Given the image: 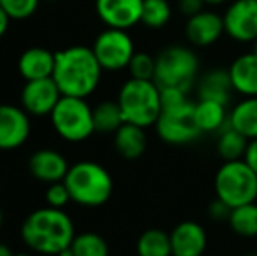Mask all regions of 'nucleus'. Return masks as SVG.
Here are the masks:
<instances>
[{
  "mask_svg": "<svg viewBox=\"0 0 257 256\" xmlns=\"http://www.w3.org/2000/svg\"><path fill=\"white\" fill-rule=\"evenodd\" d=\"M102 72V65L91 48L70 46L54 53L53 79L65 97L88 99L98 88Z\"/></svg>",
  "mask_w": 257,
  "mask_h": 256,
  "instance_id": "nucleus-1",
  "label": "nucleus"
},
{
  "mask_svg": "<svg viewBox=\"0 0 257 256\" xmlns=\"http://www.w3.org/2000/svg\"><path fill=\"white\" fill-rule=\"evenodd\" d=\"M74 223L63 209L42 207L30 212L21 225V239L35 253L58 256L72 246Z\"/></svg>",
  "mask_w": 257,
  "mask_h": 256,
  "instance_id": "nucleus-2",
  "label": "nucleus"
},
{
  "mask_svg": "<svg viewBox=\"0 0 257 256\" xmlns=\"http://www.w3.org/2000/svg\"><path fill=\"white\" fill-rule=\"evenodd\" d=\"M63 183L72 202L82 207H100L107 204L114 192V181L107 168L89 160L70 165Z\"/></svg>",
  "mask_w": 257,
  "mask_h": 256,
  "instance_id": "nucleus-3",
  "label": "nucleus"
},
{
  "mask_svg": "<svg viewBox=\"0 0 257 256\" xmlns=\"http://www.w3.org/2000/svg\"><path fill=\"white\" fill-rule=\"evenodd\" d=\"M117 104L124 123L142 128L154 127L163 111L161 90L154 81L130 77L119 90Z\"/></svg>",
  "mask_w": 257,
  "mask_h": 256,
  "instance_id": "nucleus-4",
  "label": "nucleus"
},
{
  "mask_svg": "<svg viewBox=\"0 0 257 256\" xmlns=\"http://www.w3.org/2000/svg\"><path fill=\"white\" fill-rule=\"evenodd\" d=\"M200 60L186 46H168L156 56L154 82L159 88H179L189 92L198 81Z\"/></svg>",
  "mask_w": 257,
  "mask_h": 256,
  "instance_id": "nucleus-5",
  "label": "nucleus"
},
{
  "mask_svg": "<svg viewBox=\"0 0 257 256\" xmlns=\"http://www.w3.org/2000/svg\"><path fill=\"white\" fill-rule=\"evenodd\" d=\"M215 198L234 209L257 200V174L245 160L224 161L213 178Z\"/></svg>",
  "mask_w": 257,
  "mask_h": 256,
  "instance_id": "nucleus-6",
  "label": "nucleus"
},
{
  "mask_svg": "<svg viewBox=\"0 0 257 256\" xmlns=\"http://www.w3.org/2000/svg\"><path fill=\"white\" fill-rule=\"evenodd\" d=\"M49 116L54 132L68 142H82L95 133L93 109L86 99L63 95Z\"/></svg>",
  "mask_w": 257,
  "mask_h": 256,
  "instance_id": "nucleus-7",
  "label": "nucleus"
},
{
  "mask_svg": "<svg viewBox=\"0 0 257 256\" xmlns=\"http://www.w3.org/2000/svg\"><path fill=\"white\" fill-rule=\"evenodd\" d=\"M154 127L159 139L170 146H186L203 135L194 118V102L191 100L179 106L163 107Z\"/></svg>",
  "mask_w": 257,
  "mask_h": 256,
  "instance_id": "nucleus-8",
  "label": "nucleus"
},
{
  "mask_svg": "<svg viewBox=\"0 0 257 256\" xmlns=\"http://www.w3.org/2000/svg\"><path fill=\"white\" fill-rule=\"evenodd\" d=\"M93 53H95L98 63L103 70L117 72L128 68L135 55V44L133 39L126 30L119 28H107L103 30L93 42Z\"/></svg>",
  "mask_w": 257,
  "mask_h": 256,
  "instance_id": "nucleus-9",
  "label": "nucleus"
},
{
  "mask_svg": "<svg viewBox=\"0 0 257 256\" xmlns=\"http://www.w3.org/2000/svg\"><path fill=\"white\" fill-rule=\"evenodd\" d=\"M224 30L236 42L257 39V0H234L222 16Z\"/></svg>",
  "mask_w": 257,
  "mask_h": 256,
  "instance_id": "nucleus-10",
  "label": "nucleus"
},
{
  "mask_svg": "<svg viewBox=\"0 0 257 256\" xmlns=\"http://www.w3.org/2000/svg\"><path fill=\"white\" fill-rule=\"evenodd\" d=\"M61 92L53 77L27 81L21 90V107L32 116H48L61 99Z\"/></svg>",
  "mask_w": 257,
  "mask_h": 256,
  "instance_id": "nucleus-11",
  "label": "nucleus"
},
{
  "mask_svg": "<svg viewBox=\"0 0 257 256\" xmlns=\"http://www.w3.org/2000/svg\"><path fill=\"white\" fill-rule=\"evenodd\" d=\"M30 118L23 107L0 104V151H13L28 140Z\"/></svg>",
  "mask_w": 257,
  "mask_h": 256,
  "instance_id": "nucleus-12",
  "label": "nucleus"
},
{
  "mask_svg": "<svg viewBox=\"0 0 257 256\" xmlns=\"http://www.w3.org/2000/svg\"><path fill=\"white\" fill-rule=\"evenodd\" d=\"M95 9L107 28L128 30L142 21L144 0H95Z\"/></svg>",
  "mask_w": 257,
  "mask_h": 256,
  "instance_id": "nucleus-13",
  "label": "nucleus"
},
{
  "mask_svg": "<svg viewBox=\"0 0 257 256\" xmlns=\"http://www.w3.org/2000/svg\"><path fill=\"white\" fill-rule=\"evenodd\" d=\"M222 34H226V30H224V20L217 13L203 9L201 13L187 18L186 35H187V41L193 46L208 48V46L215 44L222 37Z\"/></svg>",
  "mask_w": 257,
  "mask_h": 256,
  "instance_id": "nucleus-14",
  "label": "nucleus"
},
{
  "mask_svg": "<svg viewBox=\"0 0 257 256\" xmlns=\"http://www.w3.org/2000/svg\"><path fill=\"white\" fill-rule=\"evenodd\" d=\"M172 256H203L208 244L205 228L196 221H182L170 232Z\"/></svg>",
  "mask_w": 257,
  "mask_h": 256,
  "instance_id": "nucleus-15",
  "label": "nucleus"
},
{
  "mask_svg": "<svg viewBox=\"0 0 257 256\" xmlns=\"http://www.w3.org/2000/svg\"><path fill=\"white\" fill-rule=\"evenodd\" d=\"M28 168L37 181L53 185V183L63 181L70 165H68L67 158L58 151L39 149L28 160Z\"/></svg>",
  "mask_w": 257,
  "mask_h": 256,
  "instance_id": "nucleus-16",
  "label": "nucleus"
},
{
  "mask_svg": "<svg viewBox=\"0 0 257 256\" xmlns=\"http://www.w3.org/2000/svg\"><path fill=\"white\" fill-rule=\"evenodd\" d=\"M227 72L234 93L241 97H257V55L254 51L234 58Z\"/></svg>",
  "mask_w": 257,
  "mask_h": 256,
  "instance_id": "nucleus-17",
  "label": "nucleus"
},
{
  "mask_svg": "<svg viewBox=\"0 0 257 256\" xmlns=\"http://www.w3.org/2000/svg\"><path fill=\"white\" fill-rule=\"evenodd\" d=\"M18 70L25 81L53 77L54 53L46 48H30L21 53L18 60Z\"/></svg>",
  "mask_w": 257,
  "mask_h": 256,
  "instance_id": "nucleus-18",
  "label": "nucleus"
},
{
  "mask_svg": "<svg viewBox=\"0 0 257 256\" xmlns=\"http://www.w3.org/2000/svg\"><path fill=\"white\" fill-rule=\"evenodd\" d=\"M231 93H233V84L226 68H212L205 72L198 81V99L201 100H215L227 106Z\"/></svg>",
  "mask_w": 257,
  "mask_h": 256,
  "instance_id": "nucleus-19",
  "label": "nucleus"
},
{
  "mask_svg": "<svg viewBox=\"0 0 257 256\" xmlns=\"http://www.w3.org/2000/svg\"><path fill=\"white\" fill-rule=\"evenodd\" d=\"M114 147L126 160H137L146 153L147 135L146 128L132 123H122L114 133Z\"/></svg>",
  "mask_w": 257,
  "mask_h": 256,
  "instance_id": "nucleus-20",
  "label": "nucleus"
},
{
  "mask_svg": "<svg viewBox=\"0 0 257 256\" xmlns=\"http://www.w3.org/2000/svg\"><path fill=\"white\" fill-rule=\"evenodd\" d=\"M194 118L203 133H219L229 123V113L226 104L215 102V100H201L194 102Z\"/></svg>",
  "mask_w": 257,
  "mask_h": 256,
  "instance_id": "nucleus-21",
  "label": "nucleus"
},
{
  "mask_svg": "<svg viewBox=\"0 0 257 256\" xmlns=\"http://www.w3.org/2000/svg\"><path fill=\"white\" fill-rule=\"evenodd\" d=\"M229 127L248 140L257 139V97H243L229 111Z\"/></svg>",
  "mask_w": 257,
  "mask_h": 256,
  "instance_id": "nucleus-22",
  "label": "nucleus"
},
{
  "mask_svg": "<svg viewBox=\"0 0 257 256\" xmlns=\"http://www.w3.org/2000/svg\"><path fill=\"white\" fill-rule=\"evenodd\" d=\"M248 146V139L241 135L238 130L229 127L227 123L226 128L219 132V139H217V153L224 161L231 160H243L245 151Z\"/></svg>",
  "mask_w": 257,
  "mask_h": 256,
  "instance_id": "nucleus-23",
  "label": "nucleus"
},
{
  "mask_svg": "<svg viewBox=\"0 0 257 256\" xmlns=\"http://www.w3.org/2000/svg\"><path fill=\"white\" fill-rule=\"evenodd\" d=\"M139 256H172V240L170 233L159 228H149L137 240Z\"/></svg>",
  "mask_w": 257,
  "mask_h": 256,
  "instance_id": "nucleus-24",
  "label": "nucleus"
},
{
  "mask_svg": "<svg viewBox=\"0 0 257 256\" xmlns=\"http://www.w3.org/2000/svg\"><path fill=\"white\" fill-rule=\"evenodd\" d=\"M93 121H95V132L98 133H115L122 123L121 107L117 100H103L93 109Z\"/></svg>",
  "mask_w": 257,
  "mask_h": 256,
  "instance_id": "nucleus-25",
  "label": "nucleus"
},
{
  "mask_svg": "<svg viewBox=\"0 0 257 256\" xmlns=\"http://www.w3.org/2000/svg\"><path fill=\"white\" fill-rule=\"evenodd\" d=\"M227 223L236 235L247 237V239L257 237V204L250 202V204L231 209Z\"/></svg>",
  "mask_w": 257,
  "mask_h": 256,
  "instance_id": "nucleus-26",
  "label": "nucleus"
},
{
  "mask_svg": "<svg viewBox=\"0 0 257 256\" xmlns=\"http://www.w3.org/2000/svg\"><path fill=\"white\" fill-rule=\"evenodd\" d=\"M72 256H108V244L95 232H84L72 240Z\"/></svg>",
  "mask_w": 257,
  "mask_h": 256,
  "instance_id": "nucleus-27",
  "label": "nucleus"
},
{
  "mask_svg": "<svg viewBox=\"0 0 257 256\" xmlns=\"http://www.w3.org/2000/svg\"><path fill=\"white\" fill-rule=\"evenodd\" d=\"M172 18V7L168 0H144L142 21L147 28H163Z\"/></svg>",
  "mask_w": 257,
  "mask_h": 256,
  "instance_id": "nucleus-28",
  "label": "nucleus"
},
{
  "mask_svg": "<svg viewBox=\"0 0 257 256\" xmlns=\"http://www.w3.org/2000/svg\"><path fill=\"white\" fill-rule=\"evenodd\" d=\"M130 75L133 79H146V81H154L156 74V58L149 53H135L132 62L128 65Z\"/></svg>",
  "mask_w": 257,
  "mask_h": 256,
  "instance_id": "nucleus-29",
  "label": "nucleus"
},
{
  "mask_svg": "<svg viewBox=\"0 0 257 256\" xmlns=\"http://www.w3.org/2000/svg\"><path fill=\"white\" fill-rule=\"evenodd\" d=\"M41 0H0V7L11 20H27L37 11Z\"/></svg>",
  "mask_w": 257,
  "mask_h": 256,
  "instance_id": "nucleus-30",
  "label": "nucleus"
},
{
  "mask_svg": "<svg viewBox=\"0 0 257 256\" xmlns=\"http://www.w3.org/2000/svg\"><path fill=\"white\" fill-rule=\"evenodd\" d=\"M68 202H72V197L63 181L53 183V185L48 186V190H46V204H48L49 207L63 209Z\"/></svg>",
  "mask_w": 257,
  "mask_h": 256,
  "instance_id": "nucleus-31",
  "label": "nucleus"
},
{
  "mask_svg": "<svg viewBox=\"0 0 257 256\" xmlns=\"http://www.w3.org/2000/svg\"><path fill=\"white\" fill-rule=\"evenodd\" d=\"M161 90V106L163 107H172V106H179V104L186 102L187 99V92L179 88H159Z\"/></svg>",
  "mask_w": 257,
  "mask_h": 256,
  "instance_id": "nucleus-32",
  "label": "nucleus"
},
{
  "mask_svg": "<svg viewBox=\"0 0 257 256\" xmlns=\"http://www.w3.org/2000/svg\"><path fill=\"white\" fill-rule=\"evenodd\" d=\"M208 216L210 219H213V221H227L229 219V214H231V207H227L226 204H224L222 200H219V198H213L212 202L208 204Z\"/></svg>",
  "mask_w": 257,
  "mask_h": 256,
  "instance_id": "nucleus-33",
  "label": "nucleus"
},
{
  "mask_svg": "<svg viewBox=\"0 0 257 256\" xmlns=\"http://www.w3.org/2000/svg\"><path fill=\"white\" fill-rule=\"evenodd\" d=\"M203 7H205V0H179L180 14H184V16H187V18L201 13Z\"/></svg>",
  "mask_w": 257,
  "mask_h": 256,
  "instance_id": "nucleus-34",
  "label": "nucleus"
},
{
  "mask_svg": "<svg viewBox=\"0 0 257 256\" xmlns=\"http://www.w3.org/2000/svg\"><path fill=\"white\" fill-rule=\"evenodd\" d=\"M243 160L250 165V168L257 174V139L248 140V146H247V151H245Z\"/></svg>",
  "mask_w": 257,
  "mask_h": 256,
  "instance_id": "nucleus-35",
  "label": "nucleus"
},
{
  "mask_svg": "<svg viewBox=\"0 0 257 256\" xmlns=\"http://www.w3.org/2000/svg\"><path fill=\"white\" fill-rule=\"evenodd\" d=\"M9 21H11V18L6 14V11L0 7V39L6 35V32H7V28H9Z\"/></svg>",
  "mask_w": 257,
  "mask_h": 256,
  "instance_id": "nucleus-36",
  "label": "nucleus"
},
{
  "mask_svg": "<svg viewBox=\"0 0 257 256\" xmlns=\"http://www.w3.org/2000/svg\"><path fill=\"white\" fill-rule=\"evenodd\" d=\"M14 253L11 251V247L7 246V244L0 242V256H13Z\"/></svg>",
  "mask_w": 257,
  "mask_h": 256,
  "instance_id": "nucleus-37",
  "label": "nucleus"
},
{
  "mask_svg": "<svg viewBox=\"0 0 257 256\" xmlns=\"http://www.w3.org/2000/svg\"><path fill=\"white\" fill-rule=\"evenodd\" d=\"M227 0H205V4H210V6H219V4H224Z\"/></svg>",
  "mask_w": 257,
  "mask_h": 256,
  "instance_id": "nucleus-38",
  "label": "nucleus"
},
{
  "mask_svg": "<svg viewBox=\"0 0 257 256\" xmlns=\"http://www.w3.org/2000/svg\"><path fill=\"white\" fill-rule=\"evenodd\" d=\"M252 51H254L255 55H257V39H255L254 42H252Z\"/></svg>",
  "mask_w": 257,
  "mask_h": 256,
  "instance_id": "nucleus-39",
  "label": "nucleus"
},
{
  "mask_svg": "<svg viewBox=\"0 0 257 256\" xmlns=\"http://www.w3.org/2000/svg\"><path fill=\"white\" fill-rule=\"evenodd\" d=\"M2 223H4V212H2V209H0V226H2Z\"/></svg>",
  "mask_w": 257,
  "mask_h": 256,
  "instance_id": "nucleus-40",
  "label": "nucleus"
},
{
  "mask_svg": "<svg viewBox=\"0 0 257 256\" xmlns=\"http://www.w3.org/2000/svg\"><path fill=\"white\" fill-rule=\"evenodd\" d=\"M13 256H30V254H27V253H16V254H13Z\"/></svg>",
  "mask_w": 257,
  "mask_h": 256,
  "instance_id": "nucleus-41",
  "label": "nucleus"
},
{
  "mask_svg": "<svg viewBox=\"0 0 257 256\" xmlns=\"http://www.w3.org/2000/svg\"><path fill=\"white\" fill-rule=\"evenodd\" d=\"M46 2H58V0H46Z\"/></svg>",
  "mask_w": 257,
  "mask_h": 256,
  "instance_id": "nucleus-42",
  "label": "nucleus"
},
{
  "mask_svg": "<svg viewBox=\"0 0 257 256\" xmlns=\"http://www.w3.org/2000/svg\"><path fill=\"white\" fill-rule=\"evenodd\" d=\"M248 256H257V253H254V254H248Z\"/></svg>",
  "mask_w": 257,
  "mask_h": 256,
  "instance_id": "nucleus-43",
  "label": "nucleus"
}]
</instances>
